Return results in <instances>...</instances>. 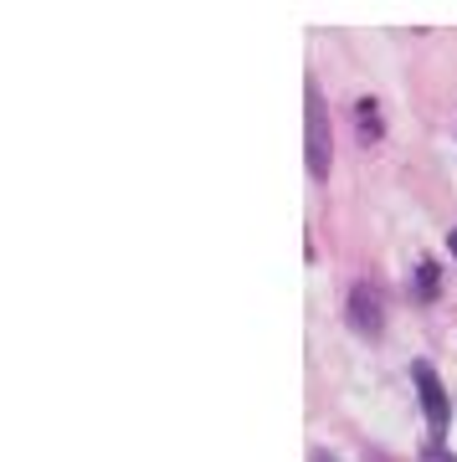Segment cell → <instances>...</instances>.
Segmentation results:
<instances>
[{
    "label": "cell",
    "mask_w": 457,
    "mask_h": 462,
    "mask_svg": "<svg viewBox=\"0 0 457 462\" xmlns=\"http://www.w3.org/2000/svg\"><path fill=\"white\" fill-rule=\"evenodd\" d=\"M442 278H437V263H422L416 267V298H437Z\"/></svg>",
    "instance_id": "5"
},
{
    "label": "cell",
    "mask_w": 457,
    "mask_h": 462,
    "mask_svg": "<svg viewBox=\"0 0 457 462\" xmlns=\"http://www.w3.org/2000/svg\"><path fill=\"white\" fill-rule=\"evenodd\" d=\"M309 462H340V457H334V452H313Z\"/></svg>",
    "instance_id": "7"
},
{
    "label": "cell",
    "mask_w": 457,
    "mask_h": 462,
    "mask_svg": "<svg viewBox=\"0 0 457 462\" xmlns=\"http://www.w3.org/2000/svg\"><path fill=\"white\" fill-rule=\"evenodd\" d=\"M411 380H416V396H422V411H426V421H432V442H437L442 431H447V396H442V380L426 360L411 365Z\"/></svg>",
    "instance_id": "3"
},
{
    "label": "cell",
    "mask_w": 457,
    "mask_h": 462,
    "mask_svg": "<svg viewBox=\"0 0 457 462\" xmlns=\"http://www.w3.org/2000/svg\"><path fill=\"white\" fill-rule=\"evenodd\" d=\"M303 98H309V114H303V129H309V175L313 180H329V165H334V139H329V114L324 98H319V83H303Z\"/></svg>",
    "instance_id": "1"
},
{
    "label": "cell",
    "mask_w": 457,
    "mask_h": 462,
    "mask_svg": "<svg viewBox=\"0 0 457 462\" xmlns=\"http://www.w3.org/2000/svg\"><path fill=\"white\" fill-rule=\"evenodd\" d=\"M422 462H457V457H452L442 442H426V447H422Z\"/></svg>",
    "instance_id": "6"
},
{
    "label": "cell",
    "mask_w": 457,
    "mask_h": 462,
    "mask_svg": "<svg viewBox=\"0 0 457 462\" xmlns=\"http://www.w3.org/2000/svg\"><path fill=\"white\" fill-rule=\"evenodd\" d=\"M344 319H350V329H355L359 339H380V329H386V303H380L376 282H355V288H350Z\"/></svg>",
    "instance_id": "2"
},
{
    "label": "cell",
    "mask_w": 457,
    "mask_h": 462,
    "mask_svg": "<svg viewBox=\"0 0 457 462\" xmlns=\"http://www.w3.org/2000/svg\"><path fill=\"white\" fill-rule=\"evenodd\" d=\"M447 247H452V257H457V231H452V236H447Z\"/></svg>",
    "instance_id": "8"
},
{
    "label": "cell",
    "mask_w": 457,
    "mask_h": 462,
    "mask_svg": "<svg viewBox=\"0 0 457 462\" xmlns=\"http://www.w3.org/2000/svg\"><path fill=\"white\" fill-rule=\"evenodd\" d=\"M355 118H359V139H365V144H376L380 129H386V124H380V103L376 98H359L355 103Z\"/></svg>",
    "instance_id": "4"
}]
</instances>
